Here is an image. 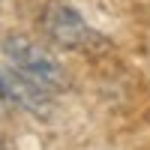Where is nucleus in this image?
<instances>
[{
    "label": "nucleus",
    "mask_w": 150,
    "mask_h": 150,
    "mask_svg": "<svg viewBox=\"0 0 150 150\" xmlns=\"http://www.w3.org/2000/svg\"><path fill=\"white\" fill-rule=\"evenodd\" d=\"M0 48H3V57L9 60V66H15L24 78H30L45 93H63L69 87V75H66L63 63L45 45L33 42L30 36L12 33L0 42Z\"/></svg>",
    "instance_id": "obj_1"
},
{
    "label": "nucleus",
    "mask_w": 150,
    "mask_h": 150,
    "mask_svg": "<svg viewBox=\"0 0 150 150\" xmlns=\"http://www.w3.org/2000/svg\"><path fill=\"white\" fill-rule=\"evenodd\" d=\"M42 30L54 45L66 48V51H102L108 45L105 36H99L90 24L84 21V15L75 6H69L66 0H51L42 9Z\"/></svg>",
    "instance_id": "obj_2"
},
{
    "label": "nucleus",
    "mask_w": 150,
    "mask_h": 150,
    "mask_svg": "<svg viewBox=\"0 0 150 150\" xmlns=\"http://www.w3.org/2000/svg\"><path fill=\"white\" fill-rule=\"evenodd\" d=\"M0 102L12 105V108H21L27 114H36V117H48V111H51V93H45L30 78H24L15 66L0 63Z\"/></svg>",
    "instance_id": "obj_3"
},
{
    "label": "nucleus",
    "mask_w": 150,
    "mask_h": 150,
    "mask_svg": "<svg viewBox=\"0 0 150 150\" xmlns=\"http://www.w3.org/2000/svg\"><path fill=\"white\" fill-rule=\"evenodd\" d=\"M0 150H6V141H3V135H0Z\"/></svg>",
    "instance_id": "obj_4"
},
{
    "label": "nucleus",
    "mask_w": 150,
    "mask_h": 150,
    "mask_svg": "<svg viewBox=\"0 0 150 150\" xmlns=\"http://www.w3.org/2000/svg\"><path fill=\"white\" fill-rule=\"evenodd\" d=\"M0 6H3V0H0Z\"/></svg>",
    "instance_id": "obj_5"
}]
</instances>
